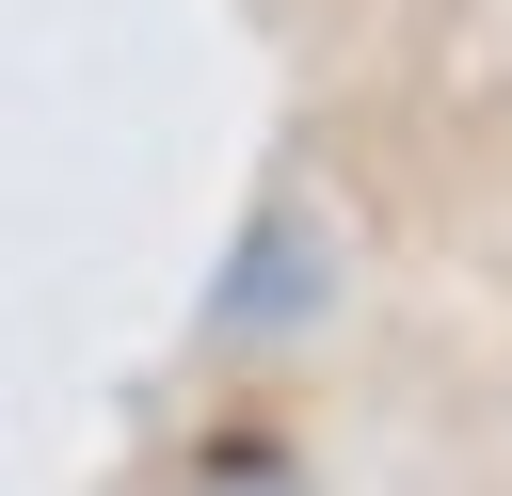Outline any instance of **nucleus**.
Masks as SVG:
<instances>
[{"label":"nucleus","mask_w":512,"mask_h":496,"mask_svg":"<svg viewBox=\"0 0 512 496\" xmlns=\"http://www.w3.org/2000/svg\"><path fill=\"white\" fill-rule=\"evenodd\" d=\"M176 496H304V448H272V432H208V464H192Z\"/></svg>","instance_id":"nucleus-2"},{"label":"nucleus","mask_w":512,"mask_h":496,"mask_svg":"<svg viewBox=\"0 0 512 496\" xmlns=\"http://www.w3.org/2000/svg\"><path fill=\"white\" fill-rule=\"evenodd\" d=\"M336 272H352V240H336L304 192H272V208L240 224L224 288H208V336H224V352H288V336H320V320H336Z\"/></svg>","instance_id":"nucleus-1"}]
</instances>
